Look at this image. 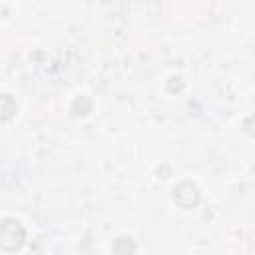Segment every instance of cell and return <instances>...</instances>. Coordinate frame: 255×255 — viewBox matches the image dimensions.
Here are the masks:
<instances>
[{
	"instance_id": "1",
	"label": "cell",
	"mask_w": 255,
	"mask_h": 255,
	"mask_svg": "<svg viewBox=\"0 0 255 255\" xmlns=\"http://www.w3.org/2000/svg\"><path fill=\"white\" fill-rule=\"evenodd\" d=\"M26 241V229L18 219H2L0 221V249L18 251Z\"/></svg>"
},
{
	"instance_id": "3",
	"label": "cell",
	"mask_w": 255,
	"mask_h": 255,
	"mask_svg": "<svg viewBox=\"0 0 255 255\" xmlns=\"http://www.w3.org/2000/svg\"><path fill=\"white\" fill-rule=\"evenodd\" d=\"M18 112L16 100L10 94H0V122H10Z\"/></svg>"
},
{
	"instance_id": "6",
	"label": "cell",
	"mask_w": 255,
	"mask_h": 255,
	"mask_svg": "<svg viewBox=\"0 0 255 255\" xmlns=\"http://www.w3.org/2000/svg\"><path fill=\"white\" fill-rule=\"evenodd\" d=\"M167 88H169V92H179L181 88H183V82H181V78H169V84H167Z\"/></svg>"
},
{
	"instance_id": "2",
	"label": "cell",
	"mask_w": 255,
	"mask_h": 255,
	"mask_svg": "<svg viewBox=\"0 0 255 255\" xmlns=\"http://www.w3.org/2000/svg\"><path fill=\"white\" fill-rule=\"evenodd\" d=\"M199 199H201V193H199V187L193 181H179L173 187V201L181 209H193V207H197Z\"/></svg>"
},
{
	"instance_id": "4",
	"label": "cell",
	"mask_w": 255,
	"mask_h": 255,
	"mask_svg": "<svg viewBox=\"0 0 255 255\" xmlns=\"http://www.w3.org/2000/svg\"><path fill=\"white\" fill-rule=\"evenodd\" d=\"M72 112L74 116H86L88 112H92V100L88 96H80L72 102Z\"/></svg>"
},
{
	"instance_id": "5",
	"label": "cell",
	"mask_w": 255,
	"mask_h": 255,
	"mask_svg": "<svg viewBox=\"0 0 255 255\" xmlns=\"http://www.w3.org/2000/svg\"><path fill=\"white\" fill-rule=\"evenodd\" d=\"M114 251L116 253H128V251L131 253V251H135V245L129 237H118L114 243Z\"/></svg>"
}]
</instances>
